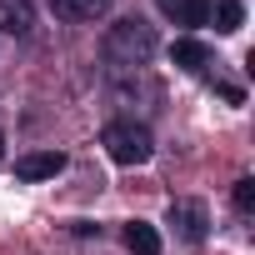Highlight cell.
<instances>
[{"label":"cell","instance_id":"11","mask_svg":"<svg viewBox=\"0 0 255 255\" xmlns=\"http://www.w3.org/2000/svg\"><path fill=\"white\" fill-rule=\"evenodd\" d=\"M235 210H240V215H250V210H255V180H250V175H245V180H235Z\"/></svg>","mask_w":255,"mask_h":255},{"label":"cell","instance_id":"3","mask_svg":"<svg viewBox=\"0 0 255 255\" xmlns=\"http://www.w3.org/2000/svg\"><path fill=\"white\" fill-rule=\"evenodd\" d=\"M165 220L175 225V235H180L185 245H200L205 230H210V210H205V200H170Z\"/></svg>","mask_w":255,"mask_h":255},{"label":"cell","instance_id":"4","mask_svg":"<svg viewBox=\"0 0 255 255\" xmlns=\"http://www.w3.org/2000/svg\"><path fill=\"white\" fill-rule=\"evenodd\" d=\"M60 170H65V155L60 150H35V155H20L15 160V175L20 180H50Z\"/></svg>","mask_w":255,"mask_h":255},{"label":"cell","instance_id":"6","mask_svg":"<svg viewBox=\"0 0 255 255\" xmlns=\"http://www.w3.org/2000/svg\"><path fill=\"white\" fill-rule=\"evenodd\" d=\"M35 15H30V0H0V30L5 35H30Z\"/></svg>","mask_w":255,"mask_h":255},{"label":"cell","instance_id":"12","mask_svg":"<svg viewBox=\"0 0 255 255\" xmlns=\"http://www.w3.org/2000/svg\"><path fill=\"white\" fill-rule=\"evenodd\" d=\"M0 155H5V140H0Z\"/></svg>","mask_w":255,"mask_h":255},{"label":"cell","instance_id":"5","mask_svg":"<svg viewBox=\"0 0 255 255\" xmlns=\"http://www.w3.org/2000/svg\"><path fill=\"white\" fill-rule=\"evenodd\" d=\"M110 5H115V0H50V10L60 20H100Z\"/></svg>","mask_w":255,"mask_h":255},{"label":"cell","instance_id":"9","mask_svg":"<svg viewBox=\"0 0 255 255\" xmlns=\"http://www.w3.org/2000/svg\"><path fill=\"white\" fill-rule=\"evenodd\" d=\"M170 60H175L180 70H205L210 50H205L200 40H190V35H185V40H175V45H170Z\"/></svg>","mask_w":255,"mask_h":255},{"label":"cell","instance_id":"1","mask_svg":"<svg viewBox=\"0 0 255 255\" xmlns=\"http://www.w3.org/2000/svg\"><path fill=\"white\" fill-rule=\"evenodd\" d=\"M105 65H115V70H140V65H150V55L160 50V40H155V25H145V20H115L110 30H105Z\"/></svg>","mask_w":255,"mask_h":255},{"label":"cell","instance_id":"7","mask_svg":"<svg viewBox=\"0 0 255 255\" xmlns=\"http://www.w3.org/2000/svg\"><path fill=\"white\" fill-rule=\"evenodd\" d=\"M160 5L175 25H205L210 20V0H160Z\"/></svg>","mask_w":255,"mask_h":255},{"label":"cell","instance_id":"10","mask_svg":"<svg viewBox=\"0 0 255 255\" xmlns=\"http://www.w3.org/2000/svg\"><path fill=\"white\" fill-rule=\"evenodd\" d=\"M210 10H215V30H220V35L240 30V20H245V5H240V0H220V5H210Z\"/></svg>","mask_w":255,"mask_h":255},{"label":"cell","instance_id":"2","mask_svg":"<svg viewBox=\"0 0 255 255\" xmlns=\"http://www.w3.org/2000/svg\"><path fill=\"white\" fill-rule=\"evenodd\" d=\"M100 145L110 150L115 165H145L150 150H155L150 130H145V125H135V120H110V125H105V135H100Z\"/></svg>","mask_w":255,"mask_h":255},{"label":"cell","instance_id":"8","mask_svg":"<svg viewBox=\"0 0 255 255\" xmlns=\"http://www.w3.org/2000/svg\"><path fill=\"white\" fill-rule=\"evenodd\" d=\"M125 245H130L135 255H160V235L145 220H125Z\"/></svg>","mask_w":255,"mask_h":255}]
</instances>
